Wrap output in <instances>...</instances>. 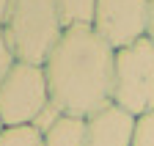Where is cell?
I'll return each mask as SVG.
<instances>
[{
	"instance_id": "obj_1",
	"label": "cell",
	"mask_w": 154,
	"mask_h": 146,
	"mask_svg": "<svg viewBox=\"0 0 154 146\" xmlns=\"http://www.w3.org/2000/svg\"><path fill=\"white\" fill-rule=\"evenodd\" d=\"M50 99L66 116L91 119L113 105L116 50L94 28H69L44 64Z\"/></svg>"
},
{
	"instance_id": "obj_2",
	"label": "cell",
	"mask_w": 154,
	"mask_h": 146,
	"mask_svg": "<svg viewBox=\"0 0 154 146\" xmlns=\"http://www.w3.org/2000/svg\"><path fill=\"white\" fill-rule=\"evenodd\" d=\"M3 33L17 61L44 66L50 52L63 39V22L55 0H11Z\"/></svg>"
},
{
	"instance_id": "obj_3",
	"label": "cell",
	"mask_w": 154,
	"mask_h": 146,
	"mask_svg": "<svg viewBox=\"0 0 154 146\" xmlns=\"http://www.w3.org/2000/svg\"><path fill=\"white\" fill-rule=\"evenodd\" d=\"M113 105L135 119L154 110V44L149 39L116 50Z\"/></svg>"
},
{
	"instance_id": "obj_4",
	"label": "cell",
	"mask_w": 154,
	"mask_h": 146,
	"mask_svg": "<svg viewBox=\"0 0 154 146\" xmlns=\"http://www.w3.org/2000/svg\"><path fill=\"white\" fill-rule=\"evenodd\" d=\"M50 105V85L44 66L17 61L0 85V119L3 127H30Z\"/></svg>"
},
{
	"instance_id": "obj_5",
	"label": "cell",
	"mask_w": 154,
	"mask_h": 146,
	"mask_svg": "<svg viewBox=\"0 0 154 146\" xmlns=\"http://www.w3.org/2000/svg\"><path fill=\"white\" fill-rule=\"evenodd\" d=\"M91 28L113 50H124L135 42L146 39L149 0H99Z\"/></svg>"
},
{
	"instance_id": "obj_6",
	"label": "cell",
	"mask_w": 154,
	"mask_h": 146,
	"mask_svg": "<svg viewBox=\"0 0 154 146\" xmlns=\"http://www.w3.org/2000/svg\"><path fill=\"white\" fill-rule=\"evenodd\" d=\"M85 146H132L135 116L116 105H107L105 110L94 113L91 119H85Z\"/></svg>"
},
{
	"instance_id": "obj_7",
	"label": "cell",
	"mask_w": 154,
	"mask_h": 146,
	"mask_svg": "<svg viewBox=\"0 0 154 146\" xmlns=\"http://www.w3.org/2000/svg\"><path fill=\"white\" fill-rule=\"evenodd\" d=\"M85 132H88L85 119L63 113L61 121L42 138H44V146H85Z\"/></svg>"
},
{
	"instance_id": "obj_8",
	"label": "cell",
	"mask_w": 154,
	"mask_h": 146,
	"mask_svg": "<svg viewBox=\"0 0 154 146\" xmlns=\"http://www.w3.org/2000/svg\"><path fill=\"white\" fill-rule=\"evenodd\" d=\"M63 28H91L99 0H55Z\"/></svg>"
},
{
	"instance_id": "obj_9",
	"label": "cell",
	"mask_w": 154,
	"mask_h": 146,
	"mask_svg": "<svg viewBox=\"0 0 154 146\" xmlns=\"http://www.w3.org/2000/svg\"><path fill=\"white\" fill-rule=\"evenodd\" d=\"M0 146H44V138L33 127H6L0 135Z\"/></svg>"
},
{
	"instance_id": "obj_10",
	"label": "cell",
	"mask_w": 154,
	"mask_h": 146,
	"mask_svg": "<svg viewBox=\"0 0 154 146\" xmlns=\"http://www.w3.org/2000/svg\"><path fill=\"white\" fill-rule=\"evenodd\" d=\"M132 146H154V110L135 119Z\"/></svg>"
},
{
	"instance_id": "obj_11",
	"label": "cell",
	"mask_w": 154,
	"mask_h": 146,
	"mask_svg": "<svg viewBox=\"0 0 154 146\" xmlns=\"http://www.w3.org/2000/svg\"><path fill=\"white\" fill-rule=\"evenodd\" d=\"M61 116H63V110H61V107H58V105L50 99V105H47L44 110L33 119V124H30V127H33V130H36L38 135H47V132L52 130V127H55L58 121H61Z\"/></svg>"
},
{
	"instance_id": "obj_12",
	"label": "cell",
	"mask_w": 154,
	"mask_h": 146,
	"mask_svg": "<svg viewBox=\"0 0 154 146\" xmlns=\"http://www.w3.org/2000/svg\"><path fill=\"white\" fill-rule=\"evenodd\" d=\"M14 64H17V55H14V50H11L8 39H6L3 28H0V85H3V80L8 77V72L14 69Z\"/></svg>"
},
{
	"instance_id": "obj_13",
	"label": "cell",
	"mask_w": 154,
	"mask_h": 146,
	"mask_svg": "<svg viewBox=\"0 0 154 146\" xmlns=\"http://www.w3.org/2000/svg\"><path fill=\"white\" fill-rule=\"evenodd\" d=\"M146 39L154 44V0H149V30H146Z\"/></svg>"
},
{
	"instance_id": "obj_14",
	"label": "cell",
	"mask_w": 154,
	"mask_h": 146,
	"mask_svg": "<svg viewBox=\"0 0 154 146\" xmlns=\"http://www.w3.org/2000/svg\"><path fill=\"white\" fill-rule=\"evenodd\" d=\"M8 8H11V0H0V28H3L6 17H8Z\"/></svg>"
},
{
	"instance_id": "obj_15",
	"label": "cell",
	"mask_w": 154,
	"mask_h": 146,
	"mask_svg": "<svg viewBox=\"0 0 154 146\" xmlns=\"http://www.w3.org/2000/svg\"><path fill=\"white\" fill-rule=\"evenodd\" d=\"M3 130H6V127H3V119H0V135H3Z\"/></svg>"
}]
</instances>
